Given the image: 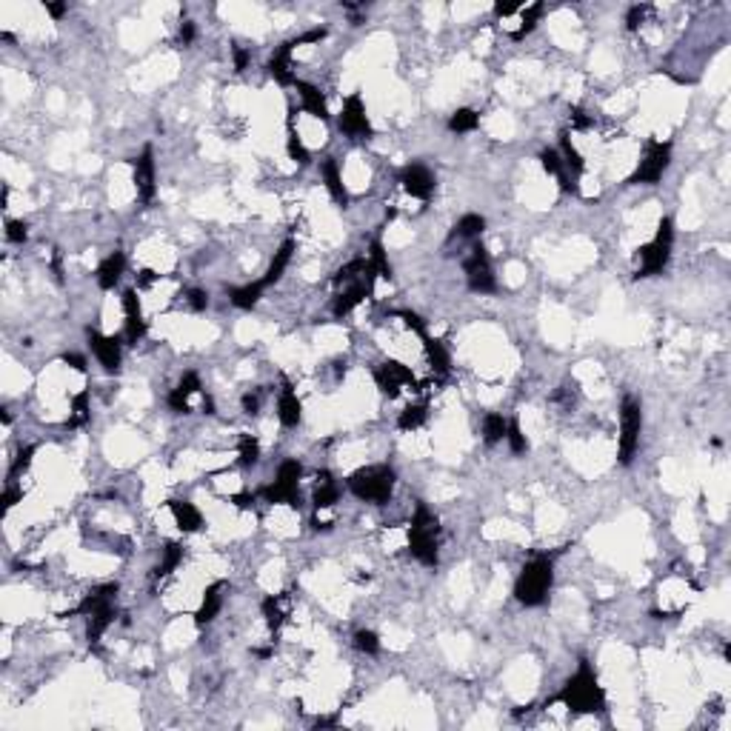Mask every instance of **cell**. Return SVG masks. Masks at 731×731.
Returning <instances> with one entry per match:
<instances>
[{
	"instance_id": "18",
	"label": "cell",
	"mask_w": 731,
	"mask_h": 731,
	"mask_svg": "<svg viewBox=\"0 0 731 731\" xmlns=\"http://www.w3.org/2000/svg\"><path fill=\"white\" fill-rule=\"evenodd\" d=\"M223 589H226V583L217 580V583H211V586L203 592V603H200V609L194 614L197 626H206V623H211L217 617V612H221V606H223Z\"/></svg>"
},
{
	"instance_id": "49",
	"label": "cell",
	"mask_w": 731,
	"mask_h": 731,
	"mask_svg": "<svg viewBox=\"0 0 731 731\" xmlns=\"http://www.w3.org/2000/svg\"><path fill=\"white\" fill-rule=\"evenodd\" d=\"M540 163H543V169H546L549 175H560V172H563V160H560V155H557L554 149H543V152H540Z\"/></svg>"
},
{
	"instance_id": "7",
	"label": "cell",
	"mask_w": 731,
	"mask_h": 731,
	"mask_svg": "<svg viewBox=\"0 0 731 731\" xmlns=\"http://www.w3.org/2000/svg\"><path fill=\"white\" fill-rule=\"evenodd\" d=\"M300 474H303V466L298 460H286L277 472V480L271 486H266L260 494L269 500V503H286V505H300L298 500V483H300Z\"/></svg>"
},
{
	"instance_id": "27",
	"label": "cell",
	"mask_w": 731,
	"mask_h": 731,
	"mask_svg": "<svg viewBox=\"0 0 731 731\" xmlns=\"http://www.w3.org/2000/svg\"><path fill=\"white\" fill-rule=\"evenodd\" d=\"M115 617H117L115 606H109V609H100V612L89 614V631H86V640H89V645H92V648H98V645H100V637H103V631L115 623Z\"/></svg>"
},
{
	"instance_id": "47",
	"label": "cell",
	"mask_w": 731,
	"mask_h": 731,
	"mask_svg": "<svg viewBox=\"0 0 731 731\" xmlns=\"http://www.w3.org/2000/svg\"><path fill=\"white\" fill-rule=\"evenodd\" d=\"M397 317H400V320L406 323V329H411V332H414L420 340L426 337V323H423V320H420L414 312H409V309H400V312H397Z\"/></svg>"
},
{
	"instance_id": "1",
	"label": "cell",
	"mask_w": 731,
	"mask_h": 731,
	"mask_svg": "<svg viewBox=\"0 0 731 731\" xmlns=\"http://www.w3.org/2000/svg\"><path fill=\"white\" fill-rule=\"evenodd\" d=\"M551 703H563L568 711H577V714H600L606 711V691L597 683V674L592 672V666L586 660H580L577 674L566 680V686L560 689L557 697H551Z\"/></svg>"
},
{
	"instance_id": "50",
	"label": "cell",
	"mask_w": 731,
	"mask_h": 731,
	"mask_svg": "<svg viewBox=\"0 0 731 731\" xmlns=\"http://www.w3.org/2000/svg\"><path fill=\"white\" fill-rule=\"evenodd\" d=\"M186 298H189V306H192L194 312H203V309L209 306V295H206V291H200V288H192Z\"/></svg>"
},
{
	"instance_id": "56",
	"label": "cell",
	"mask_w": 731,
	"mask_h": 731,
	"mask_svg": "<svg viewBox=\"0 0 731 731\" xmlns=\"http://www.w3.org/2000/svg\"><path fill=\"white\" fill-rule=\"evenodd\" d=\"M192 40H194V23H192V21H186V23L180 26V43H183V46H189Z\"/></svg>"
},
{
	"instance_id": "60",
	"label": "cell",
	"mask_w": 731,
	"mask_h": 731,
	"mask_svg": "<svg viewBox=\"0 0 731 731\" xmlns=\"http://www.w3.org/2000/svg\"><path fill=\"white\" fill-rule=\"evenodd\" d=\"M517 9H520V6H503V4H497V6H494V15H497V18H508V15H515Z\"/></svg>"
},
{
	"instance_id": "20",
	"label": "cell",
	"mask_w": 731,
	"mask_h": 731,
	"mask_svg": "<svg viewBox=\"0 0 731 731\" xmlns=\"http://www.w3.org/2000/svg\"><path fill=\"white\" fill-rule=\"evenodd\" d=\"M291 49H295V46H291V40H288V43H283V46L274 52V57L269 60V75H271L280 86H295V83H298V78L291 75V69H288V54H291Z\"/></svg>"
},
{
	"instance_id": "40",
	"label": "cell",
	"mask_w": 731,
	"mask_h": 731,
	"mask_svg": "<svg viewBox=\"0 0 731 731\" xmlns=\"http://www.w3.org/2000/svg\"><path fill=\"white\" fill-rule=\"evenodd\" d=\"M369 263H372V269L378 271V277L392 280V266H389V260H386V249H383L380 240H372V257H369Z\"/></svg>"
},
{
	"instance_id": "19",
	"label": "cell",
	"mask_w": 731,
	"mask_h": 731,
	"mask_svg": "<svg viewBox=\"0 0 731 731\" xmlns=\"http://www.w3.org/2000/svg\"><path fill=\"white\" fill-rule=\"evenodd\" d=\"M169 511H172V517H175V523H177L180 532H197V529L203 526L200 511H197L194 503H189V500H169Z\"/></svg>"
},
{
	"instance_id": "30",
	"label": "cell",
	"mask_w": 731,
	"mask_h": 731,
	"mask_svg": "<svg viewBox=\"0 0 731 731\" xmlns=\"http://www.w3.org/2000/svg\"><path fill=\"white\" fill-rule=\"evenodd\" d=\"M423 346H426V354H428V363H431V369L437 372V375H446L449 372V351H446V346L440 343V340H434V337H423Z\"/></svg>"
},
{
	"instance_id": "24",
	"label": "cell",
	"mask_w": 731,
	"mask_h": 731,
	"mask_svg": "<svg viewBox=\"0 0 731 731\" xmlns=\"http://www.w3.org/2000/svg\"><path fill=\"white\" fill-rule=\"evenodd\" d=\"M277 414H280V423H283V426H288V428H295V426L300 423V417H303V406H300L298 394L291 392V386H286V389H283L280 403H277Z\"/></svg>"
},
{
	"instance_id": "55",
	"label": "cell",
	"mask_w": 731,
	"mask_h": 731,
	"mask_svg": "<svg viewBox=\"0 0 731 731\" xmlns=\"http://www.w3.org/2000/svg\"><path fill=\"white\" fill-rule=\"evenodd\" d=\"M249 66V52L243 46H235V71H246Z\"/></svg>"
},
{
	"instance_id": "31",
	"label": "cell",
	"mask_w": 731,
	"mask_h": 731,
	"mask_svg": "<svg viewBox=\"0 0 731 731\" xmlns=\"http://www.w3.org/2000/svg\"><path fill=\"white\" fill-rule=\"evenodd\" d=\"M263 288H266V286L257 280V283H249V286H240V288H229V298H232V303H235L238 309H252V306L260 300Z\"/></svg>"
},
{
	"instance_id": "41",
	"label": "cell",
	"mask_w": 731,
	"mask_h": 731,
	"mask_svg": "<svg viewBox=\"0 0 731 731\" xmlns=\"http://www.w3.org/2000/svg\"><path fill=\"white\" fill-rule=\"evenodd\" d=\"M560 146H563V155H566V166L571 169V175H574V177H580L583 172H586V163H583L580 152H577L574 146H571L568 134H563V137H560Z\"/></svg>"
},
{
	"instance_id": "58",
	"label": "cell",
	"mask_w": 731,
	"mask_h": 731,
	"mask_svg": "<svg viewBox=\"0 0 731 731\" xmlns=\"http://www.w3.org/2000/svg\"><path fill=\"white\" fill-rule=\"evenodd\" d=\"M52 271H54V277H57V283L63 280V271H60V249H54V255H52Z\"/></svg>"
},
{
	"instance_id": "46",
	"label": "cell",
	"mask_w": 731,
	"mask_h": 731,
	"mask_svg": "<svg viewBox=\"0 0 731 731\" xmlns=\"http://www.w3.org/2000/svg\"><path fill=\"white\" fill-rule=\"evenodd\" d=\"M29 238V226L23 221H6V240L9 243H26Z\"/></svg>"
},
{
	"instance_id": "11",
	"label": "cell",
	"mask_w": 731,
	"mask_h": 731,
	"mask_svg": "<svg viewBox=\"0 0 731 731\" xmlns=\"http://www.w3.org/2000/svg\"><path fill=\"white\" fill-rule=\"evenodd\" d=\"M337 126H340V131H346L349 137H372V123H369V117H366L363 98H360L357 92L346 98Z\"/></svg>"
},
{
	"instance_id": "12",
	"label": "cell",
	"mask_w": 731,
	"mask_h": 731,
	"mask_svg": "<svg viewBox=\"0 0 731 731\" xmlns=\"http://www.w3.org/2000/svg\"><path fill=\"white\" fill-rule=\"evenodd\" d=\"M131 166H134V189H137V197H140V203H152V197H155V152H152V146H146V149L140 152V158H134L131 160Z\"/></svg>"
},
{
	"instance_id": "48",
	"label": "cell",
	"mask_w": 731,
	"mask_h": 731,
	"mask_svg": "<svg viewBox=\"0 0 731 731\" xmlns=\"http://www.w3.org/2000/svg\"><path fill=\"white\" fill-rule=\"evenodd\" d=\"M35 452H37L35 446L21 449V452H18V460H15V463H12V469H9V477H18L21 472H26V469H29V463H32V457H35Z\"/></svg>"
},
{
	"instance_id": "59",
	"label": "cell",
	"mask_w": 731,
	"mask_h": 731,
	"mask_svg": "<svg viewBox=\"0 0 731 731\" xmlns=\"http://www.w3.org/2000/svg\"><path fill=\"white\" fill-rule=\"evenodd\" d=\"M18 500H21V491H18V489H12V486H9V489H6V497H4V503H6V508H12V505H15V503H18Z\"/></svg>"
},
{
	"instance_id": "52",
	"label": "cell",
	"mask_w": 731,
	"mask_h": 731,
	"mask_svg": "<svg viewBox=\"0 0 731 731\" xmlns=\"http://www.w3.org/2000/svg\"><path fill=\"white\" fill-rule=\"evenodd\" d=\"M240 403H243V411H246V414H257V411H260V392H246Z\"/></svg>"
},
{
	"instance_id": "36",
	"label": "cell",
	"mask_w": 731,
	"mask_h": 731,
	"mask_svg": "<svg viewBox=\"0 0 731 731\" xmlns=\"http://www.w3.org/2000/svg\"><path fill=\"white\" fill-rule=\"evenodd\" d=\"M372 269V263L366 260V257H357V260H351V263H346L343 269H337L334 271V277H332V283L334 286H340V283H349V280H354L357 274H366Z\"/></svg>"
},
{
	"instance_id": "51",
	"label": "cell",
	"mask_w": 731,
	"mask_h": 731,
	"mask_svg": "<svg viewBox=\"0 0 731 731\" xmlns=\"http://www.w3.org/2000/svg\"><path fill=\"white\" fill-rule=\"evenodd\" d=\"M648 15V6H631V12H628V18H626V26L634 32L640 23H643V18Z\"/></svg>"
},
{
	"instance_id": "16",
	"label": "cell",
	"mask_w": 731,
	"mask_h": 731,
	"mask_svg": "<svg viewBox=\"0 0 731 731\" xmlns=\"http://www.w3.org/2000/svg\"><path fill=\"white\" fill-rule=\"evenodd\" d=\"M123 312H126V332H123V340H126L129 346H134V343L146 334V320H143L140 300H137V291H134V288H126V291H123Z\"/></svg>"
},
{
	"instance_id": "37",
	"label": "cell",
	"mask_w": 731,
	"mask_h": 731,
	"mask_svg": "<svg viewBox=\"0 0 731 731\" xmlns=\"http://www.w3.org/2000/svg\"><path fill=\"white\" fill-rule=\"evenodd\" d=\"M426 417H428V411H426V406H406L403 411H400V417H397V426L403 428V431H411V428H420L423 423H426Z\"/></svg>"
},
{
	"instance_id": "6",
	"label": "cell",
	"mask_w": 731,
	"mask_h": 731,
	"mask_svg": "<svg viewBox=\"0 0 731 731\" xmlns=\"http://www.w3.org/2000/svg\"><path fill=\"white\" fill-rule=\"evenodd\" d=\"M640 428H643V411L640 403L634 397L623 400V411H620V463L628 466L634 460L637 443H640Z\"/></svg>"
},
{
	"instance_id": "53",
	"label": "cell",
	"mask_w": 731,
	"mask_h": 731,
	"mask_svg": "<svg viewBox=\"0 0 731 731\" xmlns=\"http://www.w3.org/2000/svg\"><path fill=\"white\" fill-rule=\"evenodd\" d=\"M329 32L326 29H312V32H306V35H300L298 40H291V46H303V43H320L323 37H326Z\"/></svg>"
},
{
	"instance_id": "42",
	"label": "cell",
	"mask_w": 731,
	"mask_h": 731,
	"mask_svg": "<svg viewBox=\"0 0 731 731\" xmlns=\"http://www.w3.org/2000/svg\"><path fill=\"white\" fill-rule=\"evenodd\" d=\"M540 15H543V4H534V6L523 9V26H520L515 35H511V37H515V40H523L529 32H534V26H537Z\"/></svg>"
},
{
	"instance_id": "57",
	"label": "cell",
	"mask_w": 731,
	"mask_h": 731,
	"mask_svg": "<svg viewBox=\"0 0 731 731\" xmlns=\"http://www.w3.org/2000/svg\"><path fill=\"white\" fill-rule=\"evenodd\" d=\"M158 277H160V274H155L152 269H146V271H140V280H137V286H152Z\"/></svg>"
},
{
	"instance_id": "38",
	"label": "cell",
	"mask_w": 731,
	"mask_h": 731,
	"mask_svg": "<svg viewBox=\"0 0 731 731\" xmlns=\"http://www.w3.org/2000/svg\"><path fill=\"white\" fill-rule=\"evenodd\" d=\"M180 560H183V549H180L177 543H169V546L163 549V563L155 568V577H166V574H172V571L180 566Z\"/></svg>"
},
{
	"instance_id": "35",
	"label": "cell",
	"mask_w": 731,
	"mask_h": 731,
	"mask_svg": "<svg viewBox=\"0 0 731 731\" xmlns=\"http://www.w3.org/2000/svg\"><path fill=\"white\" fill-rule=\"evenodd\" d=\"M477 123H480V115H477L474 109H457V112L449 117V129H452V131H457V134H463V131H474V129H477Z\"/></svg>"
},
{
	"instance_id": "29",
	"label": "cell",
	"mask_w": 731,
	"mask_h": 731,
	"mask_svg": "<svg viewBox=\"0 0 731 731\" xmlns=\"http://www.w3.org/2000/svg\"><path fill=\"white\" fill-rule=\"evenodd\" d=\"M337 497H340V486L332 480V474H329V472H320V474H317L315 505H317V508H329V505H334V503H337Z\"/></svg>"
},
{
	"instance_id": "8",
	"label": "cell",
	"mask_w": 731,
	"mask_h": 731,
	"mask_svg": "<svg viewBox=\"0 0 731 731\" xmlns=\"http://www.w3.org/2000/svg\"><path fill=\"white\" fill-rule=\"evenodd\" d=\"M672 163V143H660V140H651L645 146V155L637 166V172L628 177V183H657L663 177V172L669 169Z\"/></svg>"
},
{
	"instance_id": "3",
	"label": "cell",
	"mask_w": 731,
	"mask_h": 731,
	"mask_svg": "<svg viewBox=\"0 0 731 731\" xmlns=\"http://www.w3.org/2000/svg\"><path fill=\"white\" fill-rule=\"evenodd\" d=\"M437 546H440V523L426 505H417L409 523V549L420 563L437 566Z\"/></svg>"
},
{
	"instance_id": "61",
	"label": "cell",
	"mask_w": 731,
	"mask_h": 731,
	"mask_svg": "<svg viewBox=\"0 0 731 731\" xmlns=\"http://www.w3.org/2000/svg\"><path fill=\"white\" fill-rule=\"evenodd\" d=\"M46 12H49L52 18H63V12H66V4H46Z\"/></svg>"
},
{
	"instance_id": "23",
	"label": "cell",
	"mask_w": 731,
	"mask_h": 731,
	"mask_svg": "<svg viewBox=\"0 0 731 731\" xmlns=\"http://www.w3.org/2000/svg\"><path fill=\"white\" fill-rule=\"evenodd\" d=\"M200 389V378L194 375V372H186L183 375V380L177 383V389L169 394V406L177 411V414H189L192 409H189V394H194Z\"/></svg>"
},
{
	"instance_id": "54",
	"label": "cell",
	"mask_w": 731,
	"mask_h": 731,
	"mask_svg": "<svg viewBox=\"0 0 731 731\" xmlns=\"http://www.w3.org/2000/svg\"><path fill=\"white\" fill-rule=\"evenodd\" d=\"M63 363H66V366H71L75 372H86V360H83L81 354H75V351H71V354H63Z\"/></svg>"
},
{
	"instance_id": "22",
	"label": "cell",
	"mask_w": 731,
	"mask_h": 731,
	"mask_svg": "<svg viewBox=\"0 0 731 731\" xmlns=\"http://www.w3.org/2000/svg\"><path fill=\"white\" fill-rule=\"evenodd\" d=\"M320 175H323V180H326V189H329V194L334 197V203H340V206L346 209V206H349V192H346V186H343V177H340L337 160H334V158L323 160Z\"/></svg>"
},
{
	"instance_id": "4",
	"label": "cell",
	"mask_w": 731,
	"mask_h": 731,
	"mask_svg": "<svg viewBox=\"0 0 731 731\" xmlns=\"http://www.w3.org/2000/svg\"><path fill=\"white\" fill-rule=\"evenodd\" d=\"M349 489L354 497L366 500V503H375V505H383L389 503L392 491H394V469L392 466H366V469H357L351 477H349Z\"/></svg>"
},
{
	"instance_id": "64",
	"label": "cell",
	"mask_w": 731,
	"mask_h": 731,
	"mask_svg": "<svg viewBox=\"0 0 731 731\" xmlns=\"http://www.w3.org/2000/svg\"><path fill=\"white\" fill-rule=\"evenodd\" d=\"M203 411H206V414H214V400H211V397H203Z\"/></svg>"
},
{
	"instance_id": "43",
	"label": "cell",
	"mask_w": 731,
	"mask_h": 731,
	"mask_svg": "<svg viewBox=\"0 0 731 731\" xmlns=\"http://www.w3.org/2000/svg\"><path fill=\"white\" fill-rule=\"evenodd\" d=\"M505 440H508V446H511V452H515V455H523V452L529 449V443H526V434L520 431V423H517V420H508V428H505Z\"/></svg>"
},
{
	"instance_id": "21",
	"label": "cell",
	"mask_w": 731,
	"mask_h": 731,
	"mask_svg": "<svg viewBox=\"0 0 731 731\" xmlns=\"http://www.w3.org/2000/svg\"><path fill=\"white\" fill-rule=\"evenodd\" d=\"M123 269H126V255L123 252H115L109 255L100 266H98V286L100 288H115L123 277Z\"/></svg>"
},
{
	"instance_id": "2",
	"label": "cell",
	"mask_w": 731,
	"mask_h": 731,
	"mask_svg": "<svg viewBox=\"0 0 731 731\" xmlns=\"http://www.w3.org/2000/svg\"><path fill=\"white\" fill-rule=\"evenodd\" d=\"M551 583H554V560L549 554H540L523 566V571L515 583V597L523 606H543Z\"/></svg>"
},
{
	"instance_id": "33",
	"label": "cell",
	"mask_w": 731,
	"mask_h": 731,
	"mask_svg": "<svg viewBox=\"0 0 731 731\" xmlns=\"http://www.w3.org/2000/svg\"><path fill=\"white\" fill-rule=\"evenodd\" d=\"M486 229V217L483 214H463L460 221L455 223L452 238H477Z\"/></svg>"
},
{
	"instance_id": "15",
	"label": "cell",
	"mask_w": 731,
	"mask_h": 731,
	"mask_svg": "<svg viewBox=\"0 0 731 731\" xmlns=\"http://www.w3.org/2000/svg\"><path fill=\"white\" fill-rule=\"evenodd\" d=\"M400 183H403V189H406L411 197H417V200H428L431 192H434V175H431L426 166H420V163L406 166V169L400 172Z\"/></svg>"
},
{
	"instance_id": "14",
	"label": "cell",
	"mask_w": 731,
	"mask_h": 731,
	"mask_svg": "<svg viewBox=\"0 0 731 731\" xmlns=\"http://www.w3.org/2000/svg\"><path fill=\"white\" fill-rule=\"evenodd\" d=\"M375 277H378V271L375 269H369L363 274V280H357L349 291H343V295H337V300H334V306H332V312H334V317H343V315H349L354 306H360L366 298L372 295V288H375Z\"/></svg>"
},
{
	"instance_id": "62",
	"label": "cell",
	"mask_w": 731,
	"mask_h": 731,
	"mask_svg": "<svg viewBox=\"0 0 731 731\" xmlns=\"http://www.w3.org/2000/svg\"><path fill=\"white\" fill-rule=\"evenodd\" d=\"M255 497H249V494H238L235 497V503H238V508H249V503H252Z\"/></svg>"
},
{
	"instance_id": "9",
	"label": "cell",
	"mask_w": 731,
	"mask_h": 731,
	"mask_svg": "<svg viewBox=\"0 0 731 731\" xmlns=\"http://www.w3.org/2000/svg\"><path fill=\"white\" fill-rule=\"evenodd\" d=\"M463 269H466V280H469L472 291H480V295H491V291H497L494 269H491V260H489V252H486L483 243L472 246V255L466 257Z\"/></svg>"
},
{
	"instance_id": "44",
	"label": "cell",
	"mask_w": 731,
	"mask_h": 731,
	"mask_svg": "<svg viewBox=\"0 0 731 731\" xmlns=\"http://www.w3.org/2000/svg\"><path fill=\"white\" fill-rule=\"evenodd\" d=\"M354 645H357V651H363V654H378V651H380V640H378V634L369 631V628H360V631L354 634Z\"/></svg>"
},
{
	"instance_id": "28",
	"label": "cell",
	"mask_w": 731,
	"mask_h": 731,
	"mask_svg": "<svg viewBox=\"0 0 731 731\" xmlns=\"http://www.w3.org/2000/svg\"><path fill=\"white\" fill-rule=\"evenodd\" d=\"M286 612H288V595H271V597L263 600V617H266L271 631H277L283 626Z\"/></svg>"
},
{
	"instance_id": "45",
	"label": "cell",
	"mask_w": 731,
	"mask_h": 731,
	"mask_svg": "<svg viewBox=\"0 0 731 731\" xmlns=\"http://www.w3.org/2000/svg\"><path fill=\"white\" fill-rule=\"evenodd\" d=\"M257 457H260V446L255 437H249V434L240 437V466H255Z\"/></svg>"
},
{
	"instance_id": "26",
	"label": "cell",
	"mask_w": 731,
	"mask_h": 731,
	"mask_svg": "<svg viewBox=\"0 0 731 731\" xmlns=\"http://www.w3.org/2000/svg\"><path fill=\"white\" fill-rule=\"evenodd\" d=\"M291 252H295V240H286V243L274 252V257H271V263H269V271H266V277L260 280L266 288L274 286V283L283 277V271H286V266H288V260H291Z\"/></svg>"
},
{
	"instance_id": "10",
	"label": "cell",
	"mask_w": 731,
	"mask_h": 731,
	"mask_svg": "<svg viewBox=\"0 0 731 731\" xmlns=\"http://www.w3.org/2000/svg\"><path fill=\"white\" fill-rule=\"evenodd\" d=\"M375 380H378V386H380V392H383L386 397H397L403 386H411V389L417 386L411 369H409V366H403V363H397V360L380 363L378 372H375Z\"/></svg>"
},
{
	"instance_id": "39",
	"label": "cell",
	"mask_w": 731,
	"mask_h": 731,
	"mask_svg": "<svg viewBox=\"0 0 731 731\" xmlns=\"http://www.w3.org/2000/svg\"><path fill=\"white\" fill-rule=\"evenodd\" d=\"M71 411H75V414H71V417H69V423H66L69 428L83 426V423L89 420V392H81V394L71 397Z\"/></svg>"
},
{
	"instance_id": "32",
	"label": "cell",
	"mask_w": 731,
	"mask_h": 731,
	"mask_svg": "<svg viewBox=\"0 0 731 731\" xmlns=\"http://www.w3.org/2000/svg\"><path fill=\"white\" fill-rule=\"evenodd\" d=\"M286 149H288V158L295 160L298 166H306V163H309V152H306V146L300 143V134L295 131V112H288V140H286Z\"/></svg>"
},
{
	"instance_id": "17",
	"label": "cell",
	"mask_w": 731,
	"mask_h": 731,
	"mask_svg": "<svg viewBox=\"0 0 731 731\" xmlns=\"http://www.w3.org/2000/svg\"><path fill=\"white\" fill-rule=\"evenodd\" d=\"M117 592H120L117 583H106V586H98L95 592H89V595L78 603L75 612H69V614H83V617H89V614H95V612H100V609H109V606H115ZM69 614H63V617H69Z\"/></svg>"
},
{
	"instance_id": "63",
	"label": "cell",
	"mask_w": 731,
	"mask_h": 731,
	"mask_svg": "<svg viewBox=\"0 0 731 731\" xmlns=\"http://www.w3.org/2000/svg\"><path fill=\"white\" fill-rule=\"evenodd\" d=\"M334 723H337L334 717H320V720L315 723V728H326V725H334Z\"/></svg>"
},
{
	"instance_id": "25",
	"label": "cell",
	"mask_w": 731,
	"mask_h": 731,
	"mask_svg": "<svg viewBox=\"0 0 731 731\" xmlns=\"http://www.w3.org/2000/svg\"><path fill=\"white\" fill-rule=\"evenodd\" d=\"M298 86V92H300V100H303V109L309 112V115H315V117H320V120H329V109H326V98L320 95V89L317 86H312V83H306V81H298L295 83Z\"/></svg>"
},
{
	"instance_id": "5",
	"label": "cell",
	"mask_w": 731,
	"mask_h": 731,
	"mask_svg": "<svg viewBox=\"0 0 731 731\" xmlns=\"http://www.w3.org/2000/svg\"><path fill=\"white\" fill-rule=\"evenodd\" d=\"M672 240H674V223L672 217H663L660 226H657V238L640 249V269L637 277H654L669 266L672 257Z\"/></svg>"
},
{
	"instance_id": "34",
	"label": "cell",
	"mask_w": 731,
	"mask_h": 731,
	"mask_svg": "<svg viewBox=\"0 0 731 731\" xmlns=\"http://www.w3.org/2000/svg\"><path fill=\"white\" fill-rule=\"evenodd\" d=\"M505 428H508V420L503 414H486L483 420V440L491 446V443H500L505 437Z\"/></svg>"
},
{
	"instance_id": "13",
	"label": "cell",
	"mask_w": 731,
	"mask_h": 731,
	"mask_svg": "<svg viewBox=\"0 0 731 731\" xmlns=\"http://www.w3.org/2000/svg\"><path fill=\"white\" fill-rule=\"evenodd\" d=\"M86 337H89V346H92V351L100 360L103 369L109 375H117L120 372V340L117 337H106V334H100L92 326L86 329Z\"/></svg>"
}]
</instances>
